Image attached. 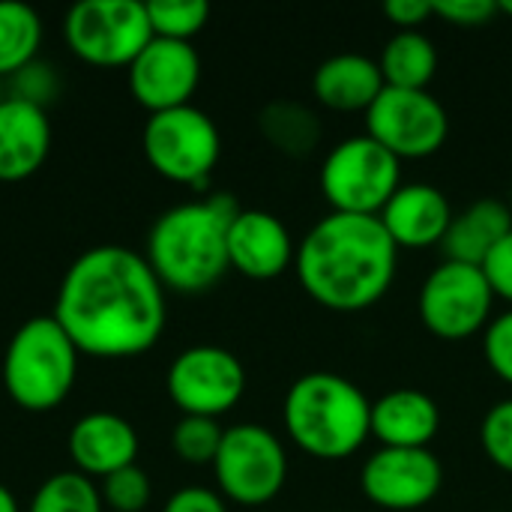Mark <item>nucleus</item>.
Returning a JSON list of instances; mask_svg holds the SVG:
<instances>
[{
    "mask_svg": "<svg viewBox=\"0 0 512 512\" xmlns=\"http://www.w3.org/2000/svg\"><path fill=\"white\" fill-rule=\"evenodd\" d=\"M483 273H486L495 297L507 300L512 306V231L489 252V258L483 261Z\"/></svg>",
    "mask_w": 512,
    "mask_h": 512,
    "instance_id": "33",
    "label": "nucleus"
},
{
    "mask_svg": "<svg viewBox=\"0 0 512 512\" xmlns=\"http://www.w3.org/2000/svg\"><path fill=\"white\" fill-rule=\"evenodd\" d=\"M333 213L381 216L402 186V162L369 135H351L330 147L318 174Z\"/></svg>",
    "mask_w": 512,
    "mask_h": 512,
    "instance_id": "6",
    "label": "nucleus"
},
{
    "mask_svg": "<svg viewBox=\"0 0 512 512\" xmlns=\"http://www.w3.org/2000/svg\"><path fill=\"white\" fill-rule=\"evenodd\" d=\"M54 318L81 354L129 360L165 333V288L144 255L126 246H93L60 279Z\"/></svg>",
    "mask_w": 512,
    "mask_h": 512,
    "instance_id": "1",
    "label": "nucleus"
},
{
    "mask_svg": "<svg viewBox=\"0 0 512 512\" xmlns=\"http://www.w3.org/2000/svg\"><path fill=\"white\" fill-rule=\"evenodd\" d=\"M297 258L288 225L270 210H240L228 228V264L246 279H276Z\"/></svg>",
    "mask_w": 512,
    "mask_h": 512,
    "instance_id": "15",
    "label": "nucleus"
},
{
    "mask_svg": "<svg viewBox=\"0 0 512 512\" xmlns=\"http://www.w3.org/2000/svg\"><path fill=\"white\" fill-rule=\"evenodd\" d=\"M153 36L174 39V42H192L207 21H210V3L204 0H150L147 3Z\"/></svg>",
    "mask_w": 512,
    "mask_h": 512,
    "instance_id": "26",
    "label": "nucleus"
},
{
    "mask_svg": "<svg viewBox=\"0 0 512 512\" xmlns=\"http://www.w3.org/2000/svg\"><path fill=\"white\" fill-rule=\"evenodd\" d=\"M132 99L150 114L192 105L201 84V57L192 42L153 36L150 45L126 69Z\"/></svg>",
    "mask_w": 512,
    "mask_h": 512,
    "instance_id": "14",
    "label": "nucleus"
},
{
    "mask_svg": "<svg viewBox=\"0 0 512 512\" xmlns=\"http://www.w3.org/2000/svg\"><path fill=\"white\" fill-rule=\"evenodd\" d=\"M303 291L330 312H363L396 282L399 246L378 216L330 213L297 246Z\"/></svg>",
    "mask_w": 512,
    "mask_h": 512,
    "instance_id": "2",
    "label": "nucleus"
},
{
    "mask_svg": "<svg viewBox=\"0 0 512 512\" xmlns=\"http://www.w3.org/2000/svg\"><path fill=\"white\" fill-rule=\"evenodd\" d=\"M441 432L438 402L417 390L399 387L372 402V438L393 450H429Z\"/></svg>",
    "mask_w": 512,
    "mask_h": 512,
    "instance_id": "19",
    "label": "nucleus"
},
{
    "mask_svg": "<svg viewBox=\"0 0 512 512\" xmlns=\"http://www.w3.org/2000/svg\"><path fill=\"white\" fill-rule=\"evenodd\" d=\"M147 165L180 186L204 189L222 156V135L213 117L195 105L150 114L141 132Z\"/></svg>",
    "mask_w": 512,
    "mask_h": 512,
    "instance_id": "7",
    "label": "nucleus"
},
{
    "mask_svg": "<svg viewBox=\"0 0 512 512\" xmlns=\"http://www.w3.org/2000/svg\"><path fill=\"white\" fill-rule=\"evenodd\" d=\"M258 129L273 150L294 156V159L315 153L324 138V123H321L318 111H312L309 105L294 102V99H276V102L264 105V111L258 117Z\"/></svg>",
    "mask_w": 512,
    "mask_h": 512,
    "instance_id": "23",
    "label": "nucleus"
},
{
    "mask_svg": "<svg viewBox=\"0 0 512 512\" xmlns=\"http://www.w3.org/2000/svg\"><path fill=\"white\" fill-rule=\"evenodd\" d=\"M444 486V465L432 450H375L363 471V495L390 512H414L429 507Z\"/></svg>",
    "mask_w": 512,
    "mask_h": 512,
    "instance_id": "13",
    "label": "nucleus"
},
{
    "mask_svg": "<svg viewBox=\"0 0 512 512\" xmlns=\"http://www.w3.org/2000/svg\"><path fill=\"white\" fill-rule=\"evenodd\" d=\"M0 99H3V90H0Z\"/></svg>",
    "mask_w": 512,
    "mask_h": 512,
    "instance_id": "38",
    "label": "nucleus"
},
{
    "mask_svg": "<svg viewBox=\"0 0 512 512\" xmlns=\"http://www.w3.org/2000/svg\"><path fill=\"white\" fill-rule=\"evenodd\" d=\"M225 429L219 420L210 417H180V423L171 432V447L180 462L186 465H213L216 453L222 447Z\"/></svg>",
    "mask_w": 512,
    "mask_h": 512,
    "instance_id": "27",
    "label": "nucleus"
},
{
    "mask_svg": "<svg viewBox=\"0 0 512 512\" xmlns=\"http://www.w3.org/2000/svg\"><path fill=\"white\" fill-rule=\"evenodd\" d=\"M63 39L90 66H126L150 45L153 27L141 0H81L63 18Z\"/></svg>",
    "mask_w": 512,
    "mask_h": 512,
    "instance_id": "8",
    "label": "nucleus"
},
{
    "mask_svg": "<svg viewBox=\"0 0 512 512\" xmlns=\"http://www.w3.org/2000/svg\"><path fill=\"white\" fill-rule=\"evenodd\" d=\"M165 390L183 417L219 420L240 405L246 393V369L228 348L192 345L168 366Z\"/></svg>",
    "mask_w": 512,
    "mask_h": 512,
    "instance_id": "11",
    "label": "nucleus"
},
{
    "mask_svg": "<svg viewBox=\"0 0 512 512\" xmlns=\"http://www.w3.org/2000/svg\"><path fill=\"white\" fill-rule=\"evenodd\" d=\"M366 135L384 150L402 159H426L447 144L450 114L429 90H396L384 93L366 111Z\"/></svg>",
    "mask_w": 512,
    "mask_h": 512,
    "instance_id": "12",
    "label": "nucleus"
},
{
    "mask_svg": "<svg viewBox=\"0 0 512 512\" xmlns=\"http://www.w3.org/2000/svg\"><path fill=\"white\" fill-rule=\"evenodd\" d=\"M240 210L243 207L228 192L165 210L153 222L144 252L162 288L177 294H204L219 285L231 270L228 228Z\"/></svg>",
    "mask_w": 512,
    "mask_h": 512,
    "instance_id": "3",
    "label": "nucleus"
},
{
    "mask_svg": "<svg viewBox=\"0 0 512 512\" xmlns=\"http://www.w3.org/2000/svg\"><path fill=\"white\" fill-rule=\"evenodd\" d=\"M495 291L483 267L444 261L438 264L420 288V321L441 342H462L486 333L495 318Z\"/></svg>",
    "mask_w": 512,
    "mask_h": 512,
    "instance_id": "10",
    "label": "nucleus"
},
{
    "mask_svg": "<svg viewBox=\"0 0 512 512\" xmlns=\"http://www.w3.org/2000/svg\"><path fill=\"white\" fill-rule=\"evenodd\" d=\"M512 231V210L498 198H480L462 213H453L450 231L444 237L447 261L483 267L489 252Z\"/></svg>",
    "mask_w": 512,
    "mask_h": 512,
    "instance_id": "21",
    "label": "nucleus"
},
{
    "mask_svg": "<svg viewBox=\"0 0 512 512\" xmlns=\"http://www.w3.org/2000/svg\"><path fill=\"white\" fill-rule=\"evenodd\" d=\"M99 495L108 510L141 512L147 510V504L153 498V486H150V477L138 465H129V468L105 477L99 486Z\"/></svg>",
    "mask_w": 512,
    "mask_h": 512,
    "instance_id": "28",
    "label": "nucleus"
},
{
    "mask_svg": "<svg viewBox=\"0 0 512 512\" xmlns=\"http://www.w3.org/2000/svg\"><path fill=\"white\" fill-rule=\"evenodd\" d=\"M162 512H228V504L219 492L204 489V486H186L174 492Z\"/></svg>",
    "mask_w": 512,
    "mask_h": 512,
    "instance_id": "34",
    "label": "nucleus"
},
{
    "mask_svg": "<svg viewBox=\"0 0 512 512\" xmlns=\"http://www.w3.org/2000/svg\"><path fill=\"white\" fill-rule=\"evenodd\" d=\"M66 447L78 474L105 480L135 465L141 441L126 417L114 411H90L69 429Z\"/></svg>",
    "mask_w": 512,
    "mask_h": 512,
    "instance_id": "16",
    "label": "nucleus"
},
{
    "mask_svg": "<svg viewBox=\"0 0 512 512\" xmlns=\"http://www.w3.org/2000/svg\"><path fill=\"white\" fill-rule=\"evenodd\" d=\"M384 15L399 30H420V24H426L435 15V3L432 0H387Z\"/></svg>",
    "mask_w": 512,
    "mask_h": 512,
    "instance_id": "35",
    "label": "nucleus"
},
{
    "mask_svg": "<svg viewBox=\"0 0 512 512\" xmlns=\"http://www.w3.org/2000/svg\"><path fill=\"white\" fill-rule=\"evenodd\" d=\"M384 75L378 60L360 51H342L327 57L312 75V96L330 111H369L384 93Z\"/></svg>",
    "mask_w": 512,
    "mask_h": 512,
    "instance_id": "20",
    "label": "nucleus"
},
{
    "mask_svg": "<svg viewBox=\"0 0 512 512\" xmlns=\"http://www.w3.org/2000/svg\"><path fill=\"white\" fill-rule=\"evenodd\" d=\"M42 45V18L33 6L0 0V81L36 60Z\"/></svg>",
    "mask_w": 512,
    "mask_h": 512,
    "instance_id": "24",
    "label": "nucleus"
},
{
    "mask_svg": "<svg viewBox=\"0 0 512 512\" xmlns=\"http://www.w3.org/2000/svg\"><path fill=\"white\" fill-rule=\"evenodd\" d=\"M6 81H9L6 96L21 99V102H30L36 108H48L54 102L57 90H60V78H57L54 66L51 63H42V60L27 63L24 69H18Z\"/></svg>",
    "mask_w": 512,
    "mask_h": 512,
    "instance_id": "30",
    "label": "nucleus"
},
{
    "mask_svg": "<svg viewBox=\"0 0 512 512\" xmlns=\"http://www.w3.org/2000/svg\"><path fill=\"white\" fill-rule=\"evenodd\" d=\"M0 512H21L18 510V501H15V495L0 483Z\"/></svg>",
    "mask_w": 512,
    "mask_h": 512,
    "instance_id": "36",
    "label": "nucleus"
},
{
    "mask_svg": "<svg viewBox=\"0 0 512 512\" xmlns=\"http://www.w3.org/2000/svg\"><path fill=\"white\" fill-rule=\"evenodd\" d=\"M480 444L492 465L512 474V399L495 402L480 423Z\"/></svg>",
    "mask_w": 512,
    "mask_h": 512,
    "instance_id": "29",
    "label": "nucleus"
},
{
    "mask_svg": "<svg viewBox=\"0 0 512 512\" xmlns=\"http://www.w3.org/2000/svg\"><path fill=\"white\" fill-rule=\"evenodd\" d=\"M381 75L387 87L396 90H429L438 72V48L423 30H396L381 57Z\"/></svg>",
    "mask_w": 512,
    "mask_h": 512,
    "instance_id": "22",
    "label": "nucleus"
},
{
    "mask_svg": "<svg viewBox=\"0 0 512 512\" xmlns=\"http://www.w3.org/2000/svg\"><path fill=\"white\" fill-rule=\"evenodd\" d=\"M435 15L453 27H483L498 15V0H432Z\"/></svg>",
    "mask_w": 512,
    "mask_h": 512,
    "instance_id": "32",
    "label": "nucleus"
},
{
    "mask_svg": "<svg viewBox=\"0 0 512 512\" xmlns=\"http://www.w3.org/2000/svg\"><path fill=\"white\" fill-rule=\"evenodd\" d=\"M288 438L312 459H351L372 435V402L345 375L309 372L297 378L282 402Z\"/></svg>",
    "mask_w": 512,
    "mask_h": 512,
    "instance_id": "4",
    "label": "nucleus"
},
{
    "mask_svg": "<svg viewBox=\"0 0 512 512\" xmlns=\"http://www.w3.org/2000/svg\"><path fill=\"white\" fill-rule=\"evenodd\" d=\"M102 495L99 486L78 474V471H60L48 477L36 495L30 498L27 512H102Z\"/></svg>",
    "mask_w": 512,
    "mask_h": 512,
    "instance_id": "25",
    "label": "nucleus"
},
{
    "mask_svg": "<svg viewBox=\"0 0 512 512\" xmlns=\"http://www.w3.org/2000/svg\"><path fill=\"white\" fill-rule=\"evenodd\" d=\"M51 153V120L45 108L3 96L0 99V183L33 177Z\"/></svg>",
    "mask_w": 512,
    "mask_h": 512,
    "instance_id": "18",
    "label": "nucleus"
},
{
    "mask_svg": "<svg viewBox=\"0 0 512 512\" xmlns=\"http://www.w3.org/2000/svg\"><path fill=\"white\" fill-rule=\"evenodd\" d=\"M483 354L489 369L512 387V309L489 321L483 333Z\"/></svg>",
    "mask_w": 512,
    "mask_h": 512,
    "instance_id": "31",
    "label": "nucleus"
},
{
    "mask_svg": "<svg viewBox=\"0 0 512 512\" xmlns=\"http://www.w3.org/2000/svg\"><path fill=\"white\" fill-rule=\"evenodd\" d=\"M378 219L399 249H432L444 243L453 207L432 183H402Z\"/></svg>",
    "mask_w": 512,
    "mask_h": 512,
    "instance_id": "17",
    "label": "nucleus"
},
{
    "mask_svg": "<svg viewBox=\"0 0 512 512\" xmlns=\"http://www.w3.org/2000/svg\"><path fill=\"white\" fill-rule=\"evenodd\" d=\"M498 12H504V15L512 18V0H498Z\"/></svg>",
    "mask_w": 512,
    "mask_h": 512,
    "instance_id": "37",
    "label": "nucleus"
},
{
    "mask_svg": "<svg viewBox=\"0 0 512 512\" xmlns=\"http://www.w3.org/2000/svg\"><path fill=\"white\" fill-rule=\"evenodd\" d=\"M219 495L237 507H264L288 483V453L282 441L258 423L225 429L213 462Z\"/></svg>",
    "mask_w": 512,
    "mask_h": 512,
    "instance_id": "9",
    "label": "nucleus"
},
{
    "mask_svg": "<svg viewBox=\"0 0 512 512\" xmlns=\"http://www.w3.org/2000/svg\"><path fill=\"white\" fill-rule=\"evenodd\" d=\"M81 351L54 315L24 321L3 354V387L9 399L30 414L60 408L78 378Z\"/></svg>",
    "mask_w": 512,
    "mask_h": 512,
    "instance_id": "5",
    "label": "nucleus"
}]
</instances>
